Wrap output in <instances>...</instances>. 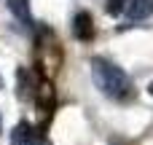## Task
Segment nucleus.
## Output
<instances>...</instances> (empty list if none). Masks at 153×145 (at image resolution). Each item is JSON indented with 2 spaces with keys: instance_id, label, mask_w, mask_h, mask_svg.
Wrapping results in <instances>:
<instances>
[{
  "instance_id": "obj_1",
  "label": "nucleus",
  "mask_w": 153,
  "mask_h": 145,
  "mask_svg": "<svg viewBox=\"0 0 153 145\" xmlns=\"http://www.w3.org/2000/svg\"><path fill=\"white\" fill-rule=\"evenodd\" d=\"M91 78H94L97 89H102V91H105L108 97H113V100L126 102V100L134 97V86H132L129 75H126L118 65H113V62H108V59H91Z\"/></svg>"
},
{
  "instance_id": "obj_2",
  "label": "nucleus",
  "mask_w": 153,
  "mask_h": 145,
  "mask_svg": "<svg viewBox=\"0 0 153 145\" xmlns=\"http://www.w3.org/2000/svg\"><path fill=\"white\" fill-rule=\"evenodd\" d=\"M73 32H75V38L83 40V43H89V40L94 38V19H91L89 11H78V13H75V19H73Z\"/></svg>"
},
{
  "instance_id": "obj_9",
  "label": "nucleus",
  "mask_w": 153,
  "mask_h": 145,
  "mask_svg": "<svg viewBox=\"0 0 153 145\" xmlns=\"http://www.w3.org/2000/svg\"><path fill=\"white\" fill-rule=\"evenodd\" d=\"M30 145H46V143H43L40 137H35V140H32V143H30Z\"/></svg>"
},
{
  "instance_id": "obj_3",
  "label": "nucleus",
  "mask_w": 153,
  "mask_h": 145,
  "mask_svg": "<svg viewBox=\"0 0 153 145\" xmlns=\"http://www.w3.org/2000/svg\"><path fill=\"white\" fill-rule=\"evenodd\" d=\"M126 13L132 22H143L153 13V0H126Z\"/></svg>"
},
{
  "instance_id": "obj_10",
  "label": "nucleus",
  "mask_w": 153,
  "mask_h": 145,
  "mask_svg": "<svg viewBox=\"0 0 153 145\" xmlns=\"http://www.w3.org/2000/svg\"><path fill=\"white\" fill-rule=\"evenodd\" d=\"M151 91H153V86H151Z\"/></svg>"
},
{
  "instance_id": "obj_5",
  "label": "nucleus",
  "mask_w": 153,
  "mask_h": 145,
  "mask_svg": "<svg viewBox=\"0 0 153 145\" xmlns=\"http://www.w3.org/2000/svg\"><path fill=\"white\" fill-rule=\"evenodd\" d=\"M35 137H40V135H38V132H35V129H32V126H30L27 121H22V124H19V126L13 129L11 145H30L32 140H35Z\"/></svg>"
},
{
  "instance_id": "obj_4",
  "label": "nucleus",
  "mask_w": 153,
  "mask_h": 145,
  "mask_svg": "<svg viewBox=\"0 0 153 145\" xmlns=\"http://www.w3.org/2000/svg\"><path fill=\"white\" fill-rule=\"evenodd\" d=\"M35 94H38V110H40V116H51V108H54V89H51V83L38 86Z\"/></svg>"
},
{
  "instance_id": "obj_7",
  "label": "nucleus",
  "mask_w": 153,
  "mask_h": 145,
  "mask_svg": "<svg viewBox=\"0 0 153 145\" xmlns=\"http://www.w3.org/2000/svg\"><path fill=\"white\" fill-rule=\"evenodd\" d=\"M8 8H11V13L19 22H27L30 24V0H8Z\"/></svg>"
},
{
  "instance_id": "obj_8",
  "label": "nucleus",
  "mask_w": 153,
  "mask_h": 145,
  "mask_svg": "<svg viewBox=\"0 0 153 145\" xmlns=\"http://www.w3.org/2000/svg\"><path fill=\"white\" fill-rule=\"evenodd\" d=\"M124 5H126V0H108V13L118 16V13L124 11Z\"/></svg>"
},
{
  "instance_id": "obj_6",
  "label": "nucleus",
  "mask_w": 153,
  "mask_h": 145,
  "mask_svg": "<svg viewBox=\"0 0 153 145\" xmlns=\"http://www.w3.org/2000/svg\"><path fill=\"white\" fill-rule=\"evenodd\" d=\"M16 81H19V100H27V97H32V94H35V89H32V73H30V70L19 67Z\"/></svg>"
}]
</instances>
